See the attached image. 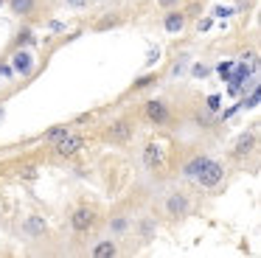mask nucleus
<instances>
[{
    "label": "nucleus",
    "instance_id": "nucleus-1",
    "mask_svg": "<svg viewBox=\"0 0 261 258\" xmlns=\"http://www.w3.org/2000/svg\"><path fill=\"white\" fill-rule=\"evenodd\" d=\"M135 118L132 115H121V118H113V121L104 126L101 132V140L104 143H113V146H126L132 138H135Z\"/></svg>",
    "mask_w": 261,
    "mask_h": 258
},
{
    "label": "nucleus",
    "instance_id": "nucleus-2",
    "mask_svg": "<svg viewBox=\"0 0 261 258\" xmlns=\"http://www.w3.org/2000/svg\"><path fill=\"white\" fill-rule=\"evenodd\" d=\"M191 213V196L182 188H171L169 194L163 196V216L169 222H182V219Z\"/></svg>",
    "mask_w": 261,
    "mask_h": 258
},
{
    "label": "nucleus",
    "instance_id": "nucleus-3",
    "mask_svg": "<svg viewBox=\"0 0 261 258\" xmlns=\"http://www.w3.org/2000/svg\"><path fill=\"white\" fill-rule=\"evenodd\" d=\"M68 222H70V230H73L76 236H87V233H93V230L98 227V208L96 205H76L73 211H70V216H68Z\"/></svg>",
    "mask_w": 261,
    "mask_h": 258
},
{
    "label": "nucleus",
    "instance_id": "nucleus-4",
    "mask_svg": "<svg viewBox=\"0 0 261 258\" xmlns=\"http://www.w3.org/2000/svg\"><path fill=\"white\" fill-rule=\"evenodd\" d=\"M85 135H79V132H73L70 129L65 138H59L57 143H54V157H59V160H70V157H76L82 149H85Z\"/></svg>",
    "mask_w": 261,
    "mask_h": 258
},
{
    "label": "nucleus",
    "instance_id": "nucleus-5",
    "mask_svg": "<svg viewBox=\"0 0 261 258\" xmlns=\"http://www.w3.org/2000/svg\"><path fill=\"white\" fill-rule=\"evenodd\" d=\"M225 174H227V168H225V163H219V160H211L208 157V163H205L202 168L197 171V185L199 188H216V185L225 179Z\"/></svg>",
    "mask_w": 261,
    "mask_h": 258
},
{
    "label": "nucleus",
    "instance_id": "nucleus-6",
    "mask_svg": "<svg viewBox=\"0 0 261 258\" xmlns=\"http://www.w3.org/2000/svg\"><path fill=\"white\" fill-rule=\"evenodd\" d=\"M143 115L152 126H166L171 121V107L166 98H149L143 101Z\"/></svg>",
    "mask_w": 261,
    "mask_h": 258
},
{
    "label": "nucleus",
    "instance_id": "nucleus-7",
    "mask_svg": "<svg viewBox=\"0 0 261 258\" xmlns=\"http://www.w3.org/2000/svg\"><path fill=\"white\" fill-rule=\"evenodd\" d=\"M143 166L149 168L152 174H158V171H163V166H166V151H163V146L160 143H154V140H149L146 146H143Z\"/></svg>",
    "mask_w": 261,
    "mask_h": 258
},
{
    "label": "nucleus",
    "instance_id": "nucleus-8",
    "mask_svg": "<svg viewBox=\"0 0 261 258\" xmlns=\"http://www.w3.org/2000/svg\"><path fill=\"white\" fill-rule=\"evenodd\" d=\"M129 230H135V239L152 241L154 233H158V219H154V216H138L135 222L129 224Z\"/></svg>",
    "mask_w": 261,
    "mask_h": 258
},
{
    "label": "nucleus",
    "instance_id": "nucleus-9",
    "mask_svg": "<svg viewBox=\"0 0 261 258\" xmlns=\"http://www.w3.org/2000/svg\"><path fill=\"white\" fill-rule=\"evenodd\" d=\"M253 151H255V132H242L236 138V143H233L230 157L233 160H244V157H250Z\"/></svg>",
    "mask_w": 261,
    "mask_h": 258
},
{
    "label": "nucleus",
    "instance_id": "nucleus-10",
    "mask_svg": "<svg viewBox=\"0 0 261 258\" xmlns=\"http://www.w3.org/2000/svg\"><path fill=\"white\" fill-rule=\"evenodd\" d=\"M12 70L20 73V76H31V70H34V56L23 48L12 50Z\"/></svg>",
    "mask_w": 261,
    "mask_h": 258
},
{
    "label": "nucleus",
    "instance_id": "nucleus-11",
    "mask_svg": "<svg viewBox=\"0 0 261 258\" xmlns=\"http://www.w3.org/2000/svg\"><path fill=\"white\" fill-rule=\"evenodd\" d=\"M186 22H188V14L182 9H169L163 14V28L169 34H180L182 28H186Z\"/></svg>",
    "mask_w": 261,
    "mask_h": 258
},
{
    "label": "nucleus",
    "instance_id": "nucleus-12",
    "mask_svg": "<svg viewBox=\"0 0 261 258\" xmlns=\"http://www.w3.org/2000/svg\"><path fill=\"white\" fill-rule=\"evenodd\" d=\"M23 230H25V236H31V239H42V236L48 233L45 216H40V213H29L25 222H23Z\"/></svg>",
    "mask_w": 261,
    "mask_h": 258
},
{
    "label": "nucleus",
    "instance_id": "nucleus-13",
    "mask_svg": "<svg viewBox=\"0 0 261 258\" xmlns=\"http://www.w3.org/2000/svg\"><path fill=\"white\" fill-rule=\"evenodd\" d=\"M9 9H12V14L17 17H37V11H40V0H6Z\"/></svg>",
    "mask_w": 261,
    "mask_h": 258
},
{
    "label": "nucleus",
    "instance_id": "nucleus-14",
    "mask_svg": "<svg viewBox=\"0 0 261 258\" xmlns=\"http://www.w3.org/2000/svg\"><path fill=\"white\" fill-rule=\"evenodd\" d=\"M118 244H115V239H101L96 247H90V255L93 258H113V255H118Z\"/></svg>",
    "mask_w": 261,
    "mask_h": 258
},
{
    "label": "nucleus",
    "instance_id": "nucleus-15",
    "mask_svg": "<svg viewBox=\"0 0 261 258\" xmlns=\"http://www.w3.org/2000/svg\"><path fill=\"white\" fill-rule=\"evenodd\" d=\"M129 224H132L129 216H124V213H115V216L107 222V227H110V233H113V236H124V233H129Z\"/></svg>",
    "mask_w": 261,
    "mask_h": 258
},
{
    "label": "nucleus",
    "instance_id": "nucleus-16",
    "mask_svg": "<svg viewBox=\"0 0 261 258\" xmlns=\"http://www.w3.org/2000/svg\"><path fill=\"white\" fill-rule=\"evenodd\" d=\"M68 132H70V123H57V126H51L48 132H42V140H45L48 146H54L59 138H65Z\"/></svg>",
    "mask_w": 261,
    "mask_h": 258
},
{
    "label": "nucleus",
    "instance_id": "nucleus-17",
    "mask_svg": "<svg viewBox=\"0 0 261 258\" xmlns=\"http://www.w3.org/2000/svg\"><path fill=\"white\" fill-rule=\"evenodd\" d=\"M205 163H208V154H194L191 160L182 166V174H186V177H197V171L205 166Z\"/></svg>",
    "mask_w": 261,
    "mask_h": 258
},
{
    "label": "nucleus",
    "instance_id": "nucleus-18",
    "mask_svg": "<svg viewBox=\"0 0 261 258\" xmlns=\"http://www.w3.org/2000/svg\"><path fill=\"white\" fill-rule=\"evenodd\" d=\"M121 22H124V14H107L104 20H98L93 28H96V31H107V28H118Z\"/></svg>",
    "mask_w": 261,
    "mask_h": 258
},
{
    "label": "nucleus",
    "instance_id": "nucleus-19",
    "mask_svg": "<svg viewBox=\"0 0 261 258\" xmlns=\"http://www.w3.org/2000/svg\"><path fill=\"white\" fill-rule=\"evenodd\" d=\"M34 42V34H31V28H23V31H17V39L12 42V50L23 48V45H31Z\"/></svg>",
    "mask_w": 261,
    "mask_h": 258
},
{
    "label": "nucleus",
    "instance_id": "nucleus-20",
    "mask_svg": "<svg viewBox=\"0 0 261 258\" xmlns=\"http://www.w3.org/2000/svg\"><path fill=\"white\" fill-rule=\"evenodd\" d=\"M154 82H158V76H143V79H138V82L132 84V93H138V90H143V87H152Z\"/></svg>",
    "mask_w": 261,
    "mask_h": 258
},
{
    "label": "nucleus",
    "instance_id": "nucleus-21",
    "mask_svg": "<svg viewBox=\"0 0 261 258\" xmlns=\"http://www.w3.org/2000/svg\"><path fill=\"white\" fill-rule=\"evenodd\" d=\"M230 14H233V9H227V6H216L214 9V17H222V20H227Z\"/></svg>",
    "mask_w": 261,
    "mask_h": 258
},
{
    "label": "nucleus",
    "instance_id": "nucleus-22",
    "mask_svg": "<svg viewBox=\"0 0 261 258\" xmlns=\"http://www.w3.org/2000/svg\"><path fill=\"white\" fill-rule=\"evenodd\" d=\"M191 73H194V79H205V76H208V67H205V65H194Z\"/></svg>",
    "mask_w": 261,
    "mask_h": 258
},
{
    "label": "nucleus",
    "instance_id": "nucleus-23",
    "mask_svg": "<svg viewBox=\"0 0 261 258\" xmlns=\"http://www.w3.org/2000/svg\"><path fill=\"white\" fill-rule=\"evenodd\" d=\"M230 70H233V65H230V62H222V65H219V73H222V76H230Z\"/></svg>",
    "mask_w": 261,
    "mask_h": 258
},
{
    "label": "nucleus",
    "instance_id": "nucleus-24",
    "mask_svg": "<svg viewBox=\"0 0 261 258\" xmlns=\"http://www.w3.org/2000/svg\"><path fill=\"white\" fill-rule=\"evenodd\" d=\"M160 6H163V9H174L177 3H182V0H158Z\"/></svg>",
    "mask_w": 261,
    "mask_h": 258
},
{
    "label": "nucleus",
    "instance_id": "nucleus-25",
    "mask_svg": "<svg viewBox=\"0 0 261 258\" xmlns=\"http://www.w3.org/2000/svg\"><path fill=\"white\" fill-rule=\"evenodd\" d=\"M158 59H160V50H158V48H152V50H149V59H146V62L152 65V62H158Z\"/></svg>",
    "mask_w": 261,
    "mask_h": 258
},
{
    "label": "nucleus",
    "instance_id": "nucleus-26",
    "mask_svg": "<svg viewBox=\"0 0 261 258\" xmlns=\"http://www.w3.org/2000/svg\"><path fill=\"white\" fill-rule=\"evenodd\" d=\"M65 3H68V6H70V9H82V6H85V3H87V0H65Z\"/></svg>",
    "mask_w": 261,
    "mask_h": 258
},
{
    "label": "nucleus",
    "instance_id": "nucleus-27",
    "mask_svg": "<svg viewBox=\"0 0 261 258\" xmlns=\"http://www.w3.org/2000/svg\"><path fill=\"white\" fill-rule=\"evenodd\" d=\"M23 177L25 179H37V171H34V168H23Z\"/></svg>",
    "mask_w": 261,
    "mask_h": 258
},
{
    "label": "nucleus",
    "instance_id": "nucleus-28",
    "mask_svg": "<svg viewBox=\"0 0 261 258\" xmlns=\"http://www.w3.org/2000/svg\"><path fill=\"white\" fill-rule=\"evenodd\" d=\"M0 73L3 76H12V65H0Z\"/></svg>",
    "mask_w": 261,
    "mask_h": 258
},
{
    "label": "nucleus",
    "instance_id": "nucleus-29",
    "mask_svg": "<svg viewBox=\"0 0 261 258\" xmlns=\"http://www.w3.org/2000/svg\"><path fill=\"white\" fill-rule=\"evenodd\" d=\"M0 118H3V107H0Z\"/></svg>",
    "mask_w": 261,
    "mask_h": 258
},
{
    "label": "nucleus",
    "instance_id": "nucleus-30",
    "mask_svg": "<svg viewBox=\"0 0 261 258\" xmlns=\"http://www.w3.org/2000/svg\"><path fill=\"white\" fill-rule=\"evenodd\" d=\"M3 3H6V0H0V6H3Z\"/></svg>",
    "mask_w": 261,
    "mask_h": 258
}]
</instances>
